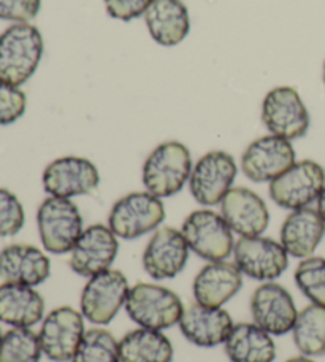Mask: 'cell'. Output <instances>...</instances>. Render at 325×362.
Returning <instances> with one entry per match:
<instances>
[{"label": "cell", "mask_w": 325, "mask_h": 362, "mask_svg": "<svg viewBox=\"0 0 325 362\" xmlns=\"http://www.w3.org/2000/svg\"><path fill=\"white\" fill-rule=\"evenodd\" d=\"M233 257L243 275L257 281L276 280L289 266V255L281 242L262 235L240 237Z\"/></svg>", "instance_id": "10"}, {"label": "cell", "mask_w": 325, "mask_h": 362, "mask_svg": "<svg viewBox=\"0 0 325 362\" xmlns=\"http://www.w3.org/2000/svg\"><path fill=\"white\" fill-rule=\"evenodd\" d=\"M285 362H314L313 359H309L308 356H297V358H292V359H289V361H285Z\"/></svg>", "instance_id": "36"}, {"label": "cell", "mask_w": 325, "mask_h": 362, "mask_svg": "<svg viewBox=\"0 0 325 362\" xmlns=\"http://www.w3.org/2000/svg\"><path fill=\"white\" fill-rule=\"evenodd\" d=\"M183 235L189 248L201 259L225 261L233 253V230L223 215L213 210H195L183 223Z\"/></svg>", "instance_id": "7"}, {"label": "cell", "mask_w": 325, "mask_h": 362, "mask_svg": "<svg viewBox=\"0 0 325 362\" xmlns=\"http://www.w3.org/2000/svg\"><path fill=\"white\" fill-rule=\"evenodd\" d=\"M45 300L32 286L0 284V322L13 327H32L43 320Z\"/></svg>", "instance_id": "24"}, {"label": "cell", "mask_w": 325, "mask_h": 362, "mask_svg": "<svg viewBox=\"0 0 325 362\" xmlns=\"http://www.w3.org/2000/svg\"><path fill=\"white\" fill-rule=\"evenodd\" d=\"M325 235V219L317 209L292 210L281 228V245L288 255L298 259L313 256Z\"/></svg>", "instance_id": "22"}, {"label": "cell", "mask_w": 325, "mask_h": 362, "mask_svg": "<svg viewBox=\"0 0 325 362\" xmlns=\"http://www.w3.org/2000/svg\"><path fill=\"white\" fill-rule=\"evenodd\" d=\"M238 167L232 154L225 151H210L192 167L189 189L199 204L211 206L223 202L232 189Z\"/></svg>", "instance_id": "11"}, {"label": "cell", "mask_w": 325, "mask_h": 362, "mask_svg": "<svg viewBox=\"0 0 325 362\" xmlns=\"http://www.w3.org/2000/svg\"><path fill=\"white\" fill-rule=\"evenodd\" d=\"M70 362H121L119 341L105 329H89Z\"/></svg>", "instance_id": "29"}, {"label": "cell", "mask_w": 325, "mask_h": 362, "mask_svg": "<svg viewBox=\"0 0 325 362\" xmlns=\"http://www.w3.org/2000/svg\"><path fill=\"white\" fill-rule=\"evenodd\" d=\"M100 173L89 159L65 156L51 163L43 172V187L49 196L70 199L94 192Z\"/></svg>", "instance_id": "16"}, {"label": "cell", "mask_w": 325, "mask_h": 362, "mask_svg": "<svg viewBox=\"0 0 325 362\" xmlns=\"http://www.w3.org/2000/svg\"><path fill=\"white\" fill-rule=\"evenodd\" d=\"M108 15L121 21H132V19L145 15L153 0H103Z\"/></svg>", "instance_id": "34"}, {"label": "cell", "mask_w": 325, "mask_h": 362, "mask_svg": "<svg viewBox=\"0 0 325 362\" xmlns=\"http://www.w3.org/2000/svg\"><path fill=\"white\" fill-rule=\"evenodd\" d=\"M28 97L24 90L0 80V126L16 122L25 113Z\"/></svg>", "instance_id": "32"}, {"label": "cell", "mask_w": 325, "mask_h": 362, "mask_svg": "<svg viewBox=\"0 0 325 362\" xmlns=\"http://www.w3.org/2000/svg\"><path fill=\"white\" fill-rule=\"evenodd\" d=\"M2 335H4V334H2V331H0V340H2Z\"/></svg>", "instance_id": "38"}, {"label": "cell", "mask_w": 325, "mask_h": 362, "mask_svg": "<svg viewBox=\"0 0 325 362\" xmlns=\"http://www.w3.org/2000/svg\"><path fill=\"white\" fill-rule=\"evenodd\" d=\"M173 345L162 331L140 327L119 341L121 362H172Z\"/></svg>", "instance_id": "26"}, {"label": "cell", "mask_w": 325, "mask_h": 362, "mask_svg": "<svg viewBox=\"0 0 325 362\" xmlns=\"http://www.w3.org/2000/svg\"><path fill=\"white\" fill-rule=\"evenodd\" d=\"M42 344L30 327H13L0 340V362H40Z\"/></svg>", "instance_id": "28"}, {"label": "cell", "mask_w": 325, "mask_h": 362, "mask_svg": "<svg viewBox=\"0 0 325 362\" xmlns=\"http://www.w3.org/2000/svg\"><path fill=\"white\" fill-rule=\"evenodd\" d=\"M119 243L114 232L103 224H93L83 230L70 251V267L81 276H94L110 270L118 256Z\"/></svg>", "instance_id": "15"}, {"label": "cell", "mask_w": 325, "mask_h": 362, "mask_svg": "<svg viewBox=\"0 0 325 362\" xmlns=\"http://www.w3.org/2000/svg\"><path fill=\"white\" fill-rule=\"evenodd\" d=\"M294 164V146L278 135H265L254 140L242 156V172L254 183L273 181Z\"/></svg>", "instance_id": "13"}, {"label": "cell", "mask_w": 325, "mask_h": 362, "mask_svg": "<svg viewBox=\"0 0 325 362\" xmlns=\"http://www.w3.org/2000/svg\"><path fill=\"white\" fill-rule=\"evenodd\" d=\"M149 34L162 47H175L191 30V18L181 0H153L145 13Z\"/></svg>", "instance_id": "23"}, {"label": "cell", "mask_w": 325, "mask_h": 362, "mask_svg": "<svg viewBox=\"0 0 325 362\" xmlns=\"http://www.w3.org/2000/svg\"><path fill=\"white\" fill-rule=\"evenodd\" d=\"M24 206L11 191L0 187V237H13L24 228Z\"/></svg>", "instance_id": "31"}, {"label": "cell", "mask_w": 325, "mask_h": 362, "mask_svg": "<svg viewBox=\"0 0 325 362\" xmlns=\"http://www.w3.org/2000/svg\"><path fill=\"white\" fill-rule=\"evenodd\" d=\"M165 219V206L151 192H130L113 205L108 228L116 237L134 240L158 229Z\"/></svg>", "instance_id": "5"}, {"label": "cell", "mask_w": 325, "mask_h": 362, "mask_svg": "<svg viewBox=\"0 0 325 362\" xmlns=\"http://www.w3.org/2000/svg\"><path fill=\"white\" fill-rule=\"evenodd\" d=\"M262 121L271 135L285 140L302 139L309 129V113L297 89L279 86L265 95Z\"/></svg>", "instance_id": "9"}, {"label": "cell", "mask_w": 325, "mask_h": 362, "mask_svg": "<svg viewBox=\"0 0 325 362\" xmlns=\"http://www.w3.org/2000/svg\"><path fill=\"white\" fill-rule=\"evenodd\" d=\"M189 250L183 232L175 228H160L146 245L143 269L154 280L175 278L189 261Z\"/></svg>", "instance_id": "17"}, {"label": "cell", "mask_w": 325, "mask_h": 362, "mask_svg": "<svg viewBox=\"0 0 325 362\" xmlns=\"http://www.w3.org/2000/svg\"><path fill=\"white\" fill-rule=\"evenodd\" d=\"M251 313L259 327L276 337L289 334L298 316L289 291L273 281H265L254 291L251 297Z\"/></svg>", "instance_id": "14"}, {"label": "cell", "mask_w": 325, "mask_h": 362, "mask_svg": "<svg viewBox=\"0 0 325 362\" xmlns=\"http://www.w3.org/2000/svg\"><path fill=\"white\" fill-rule=\"evenodd\" d=\"M224 346L230 362H273L276 358V345L271 335L256 322L233 326Z\"/></svg>", "instance_id": "25"}, {"label": "cell", "mask_w": 325, "mask_h": 362, "mask_svg": "<svg viewBox=\"0 0 325 362\" xmlns=\"http://www.w3.org/2000/svg\"><path fill=\"white\" fill-rule=\"evenodd\" d=\"M43 37L34 24L16 23L0 34V80L23 86L43 56Z\"/></svg>", "instance_id": "1"}, {"label": "cell", "mask_w": 325, "mask_h": 362, "mask_svg": "<svg viewBox=\"0 0 325 362\" xmlns=\"http://www.w3.org/2000/svg\"><path fill=\"white\" fill-rule=\"evenodd\" d=\"M220 215L242 237L262 235L270 223L264 199L248 187H232L220 202Z\"/></svg>", "instance_id": "18"}, {"label": "cell", "mask_w": 325, "mask_h": 362, "mask_svg": "<svg viewBox=\"0 0 325 362\" xmlns=\"http://www.w3.org/2000/svg\"><path fill=\"white\" fill-rule=\"evenodd\" d=\"M322 78H324V85H325V62H324V75H322Z\"/></svg>", "instance_id": "37"}, {"label": "cell", "mask_w": 325, "mask_h": 362, "mask_svg": "<svg viewBox=\"0 0 325 362\" xmlns=\"http://www.w3.org/2000/svg\"><path fill=\"white\" fill-rule=\"evenodd\" d=\"M317 211H319L321 216L325 219V187L322 189L319 199H317Z\"/></svg>", "instance_id": "35"}, {"label": "cell", "mask_w": 325, "mask_h": 362, "mask_svg": "<svg viewBox=\"0 0 325 362\" xmlns=\"http://www.w3.org/2000/svg\"><path fill=\"white\" fill-rule=\"evenodd\" d=\"M86 334L84 316L71 307H59L49 312L40 329L43 354L53 362H70Z\"/></svg>", "instance_id": "12"}, {"label": "cell", "mask_w": 325, "mask_h": 362, "mask_svg": "<svg viewBox=\"0 0 325 362\" xmlns=\"http://www.w3.org/2000/svg\"><path fill=\"white\" fill-rule=\"evenodd\" d=\"M51 275L49 257L32 245H10L0 251V280L38 286Z\"/></svg>", "instance_id": "21"}, {"label": "cell", "mask_w": 325, "mask_h": 362, "mask_svg": "<svg viewBox=\"0 0 325 362\" xmlns=\"http://www.w3.org/2000/svg\"><path fill=\"white\" fill-rule=\"evenodd\" d=\"M42 0H0V19L13 23H29L37 18Z\"/></svg>", "instance_id": "33"}, {"label": "cell", "mask_w": 325, "mask_h": 362, "mask_svg": "<svg viewBox=\"0 0 325 362\" xmlns=\"http://www.w3.org/2000/svg\"><path fill=\"white\" fill-rule=\"evenodd\" d=\"M192 173V158L179 141H165L149 154L143 165V185L155 197H172L183 189Z\"/></svg>", "instance_id": "2"}, {"label": "cell", "mask_w": 325, "mask_h": 362, "mask_svg": "<svg viewBox=\"0 0 325 362\" xmlns=\"http://www.w3.org/2000/svg\"><path fill=\"white\" fill-rule=\"evenodd\" d=\"M294 278L298 289L308 297L311 303L325 307V257H305L298 264Z\"/></svg>", "instance_id": "30"}, {"label": "cell", "mask_w": 325, "mask_h": 362, "mask_svg": "<svg viewBox=\"0 0 325 362\" xmlns=\"http://www.w3.org/2000/svg\"><path fill=\"white\" fill-rule=\"evenodd\" d=\"M243 284V272L235 262H210L195 276L194 299L200 305L223 308L235 296Z\"/></svg>", "instance_id": "20"}, {"label": "cell", "mask_w": 325, "mask_h": 362, "mask_svg": "<svg viewBox=\"0 0 325 362\" xmlns=\"http://www.w3.org/2000/svg\"><path fill=\"white\" fill-rule=\"evenodd\" d=\"M126 312L140 327L164 331L178 325L184 305L172 289L151 283H138L130 288Z\"/></svg>", "instance_id": "3"}, {"label": "cell", "mask_w": 325, "mask_h": 362, "mask_svg": "<svg viewBox=\"0 0 325 362\" xmlns=\"http://www.w3.org/2000/svg\"><path fill=\"white\" fill-rule=\"evenodd\" d=\"M294 332L297 350L303 356L317 358L325 354V307L311 305L298 312Z\"/></svg>", "instance_id": "27"}, {"label": "cell", "mask_w": 325, "mask_h": 362, "mask_svg": "<svg viewBox=\"0 0 325 362\" xmlns=\"http://www.w3.org/2000/svg\"><path fill=\"white\" fill-rule=\"evenodd\" d=\"M129 281L119 270H105L89 278L81 293V313L93 325L107 326L129 297Z\"/></svg>", "instance_id": "8"}, {"label": "cell", "mask_w": 325, "mask_h": 362, "mask_svg": "<svg viewBox=\"0 0 325 362\" xmlns=\"http://www.w3.org/2000/svg\"><path fill=\"white\" fill-rule=\"evenodd\" d=\"M325 187V170L316 160L303 159L270 181V197L285 210H298L317 202Z\"/></svg>", "instance_id": "6"}, {"label": "cell", "mask_w": 325, "mask_h": 362, "mask_svg": "<svg viewBox=\"0 0 325 362\" xmlns=\"http://www.w3.org/2000/svg\"><path fill=\"white\" fill-rule=\"evenodd\" d=\"M178 325L184 337L191 344L201 348H213L225 344L235 326L232 316L225 310L205 307L197 302L184 308Z\"/></svg>", "instance_id": "19"}, {"label": "cell", "mask_w": 325, "mask_h": 362, "mask_svg": "<svg viewBox=\"0 0 325 362\" xmlns=\"http://www.w3.org/2000/svg\"><path fill=\"white\" fill-rule=\"evenodd\" d=\"M37 226L43 248L53 255L73 250L83 234V216L70 199L49 196L37 211Z\"/></svg>", "instance_id": "4"}]
</instances>
